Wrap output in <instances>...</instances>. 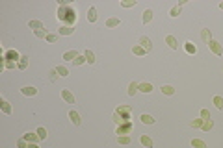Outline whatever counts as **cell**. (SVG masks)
Instances as JSON below:
<instances>
[{"instance_id":"obj_30","label":"cell","mask_w":223,"mask_h":148,"mask_svg":"<svg viewBox=\"0 0 223 148\" xmlns=\"http://www.w3.org/2000/svg\"><path fill=\"white\" fill-rule=\"evenodd\" d=\"M106 26H108V28H115V26H119V19H115V17H114V19H108V20H106Z\"/></svg>"},{"instance_id":"obj_15","label":"cell","mask_w":223,"mask_h":148,"mask_svg":"<svg viewBox=\"0 0 223 148\" xmlns=\"http://www.w3.org/2000/svg\"><path fill=\"white\" fill-rule=\"evenodd\" d=\"M28 26H30V30H33V32H37V30H43L45 26H43V22H39V20H30L28 22Z\"/></svg>"},{"instance_id":"obj_43","label":"cell","mask_w":223,"mask_h":148,"mask_svg":"<svg viewBox=\"0 0 223 148\" xmlns=\"http://www.w3.org/2000/svg\"><path fill=\"white\" fill-rule=\"evenodd\" d=\"M4 67H6V69H13L15 63H13V61H4Z\"/></svg>"},{"instance_id":"obj_9","label":"cell","mask_w":223,"mask_h":148,"mask_svg":"<svg viewBox=\"0 0 223 148\" xmlns=\"http://www.w3.org/2000/svg\"><path fill=\"white\" fill-rule=\"evenodd\" d=\"M20 93H22L24 96H35V95H37V89H35V87H32V85H26V87H22V89H20Z\"/></svg>"},{"instance_id":"obj_42","label":"cell","mask_w":223,"mask_h":148,"mask_svg":"<svg viewBox=\"0 0 223 148\" xmlns=\"http://www.w3.org/2000/svg\"><path fill=\"white\" fill-rule=\"evenodd\" d=\"M17 148H28V143L24 139H20V141H17Z\"/></svg>"},{"instance_id":"obj_40","label":"cell","mask_w":223,"mask_h":148,"mask_svg":"<svg viewBox=\"0 0 223 148\" xmlns=\"http://www.w3.org/2000/svg\"><path fill=\"white\" fill-rule=\"evenodd\" d=\"M201 119H203V121H210V113H208V109H201Z\"/></svg>"},{"instance_id":"obj_16","label":"cell","mask_w":223,"mask_h":148,"mask_svg":"<svg viewBox=\"0 0 223 148\" xmlns=\"http://www.w3.org/2000/svg\"><path fill=\"white\" fill-rule=\"evenodd\" d=\"M166 43H167V44H169V48H173V50H177V48H179V43H177V39H175L173 35H167V37H166Z\"/></svg>"},{"instance_id":"obj_17","label":"cell","mask_w":223,"mask_h":148,"mask_svg":"<svg viewBox=\"0 0 223 148\" xmlns=\"http://www.w3.org/2000/svg\"><path fill=\"white\" fill-rule=\"evenodd\" d=\"M132 54H136V56H145L147 50H145L143 46H140V44H134V46H132Z\"/></svg>"},{"instance_id":"obj_10","label":"cell","mask_w":223,"mask_h":148,"mask_svg":"<svg viewBox=\"0 0 223 148\" xmlns=\"http://www.w3.org/2000/svg\"><path fill=\"white\" fill-rule=\"evenodd\" d=\"M26 143H37L39 141V135L37 133H32V132H28V133H24V137H22Z\"/></svg>"},{"instance_id":"obj_12","label":"cell","mask_w":223,"mask_h":148,"mask_svg":"<svg viewBox=\"0 0 223 148\" xmlns=\"http://www.w3.org/2000/svg\"><path fill=\"white\" fill-rule=\"evenodd\" d=\"M76 57H78V52H76V50H69V52L63 54V59H65V61H74Z\"/></svg>"},{"instance_id":"obj_33","label":"cell","mask_w":223,"mask_h":148,"mask_svg":"<svg viewBox=\"0 0 223 148\" xmlns=\"http://www.w3.org/2000/svg\"><path fill=\"white\" fill-rule=\"evenodd\" d=\"M203 122H205L203 119H194L192 121V128H203Z\"/></svg>"},{"instance_id":"obj_1","label":"cell","mask_w":223,"mask_h":148,"mask_svg":"<svg viewBox=\"0 0 223 148\" xmlns=\"http://www.w3.org/2000/svg\"><path fill=\"white\" fill-rule=\"evenodd\" d=\"M56 17H58L60 22H63V26L73 28V24H74L76 19H78V15H76V7H73V6H69V4H60V6H58V13H56Z\"/></svg>"},{"instance_id":"obj_11","label":"cell","mask_w":223,"mask_h":148,"mask_svg":"<svg viewBox=\"0 0 223 148\" xmlns=\"http://www.w3.org/2000/svg\"><path fill=\"white\" fill-rule=\"evenodd\" d=\"M87 20H89V22H95V20H97V7H95V6H91V7L87 9Z\"/></svg>"},{"instance_id":"obj_38","label":"cell","mask_w":223,"mask_h":148,"mask_svg":"<svg viewBox=\"0 0 223 148\" xmlns=\"http://www.w3.org/2000/svg\"><path fill=\"white\" fill-rule=\"evenodd\" d=\"M121 6H123V7H134V6H136V0H125V2H121Z\"/></svg>"},{"instance_id":"obj_34","label":"cell","mask_w":223,"mask_h":148,"mask_svg":"<svg viewBox=\"0 0 223 148\" xmlns=\"http://www.w3.org/2000/svg\"><path fill=\"white\" fill-rule=\"evenodd\" d=\"M35 133L39 135V139H47V135H48V133H47V130H45L43 126H41V128H37V132H35Z\"/></svg>"},{"instance_id":"obj_36","label":"cell","mask_w":223,"mask_h":148,"mask_svg":"<svg viewBox=\"0 0 223 148\" xmlns=\"http://www.w3.org/2000/svg\"><path fill=\"white\" fill-rule=\"evenodd\" d=\"M214 106H216L218 109H223V98L221 96H214Z\"/></svg>"},{"instance_id":"obj_29","label":"cell","mask_w":223,"mask_h":148,"mask_svg":"<svg viewBox=\"0 0 223 148\" xmlns=\"http://www.w3.org/2000/svg\"><path fill=\"white\" fill-rule=\"evenodd\" d=\"M141 122H143V124H154V119H153L151 115L143 113V115H141Z\"/></svg>"},{"instance_id":"obj_32","label":"cell","mask_w":223,"mask_h":148,"mask_svg":"<svg viewBox=\"0 0 223 148\" xmlns=\"http://www.w3.org/2000/svg\"><path fill=\"white\" fill-rule=\"evenodd\" d=\"M33 33H35V37H39V39H47V35H48L45 28H43V30H37V32H33Z\"/></svg>"},{"instance_id":"obj_8","label":"cell","mask_w":223,"mask_h":148,"mask_svg":"<svg viewBox=\"0 0 223 148\" xmlns=\"http://www.w3.org/2000/svg\"><path fill=\"white\" fill-rule=\"evenodd\" d=\"M69 121H71V122H73L74 126H80V122H82L80 115H78V113H76L74 109H71V111H69Z\"/></svg>"},{"instance_id":"obj_3","label":"cell","mask_w":223,"mask_h":148,"mask_svg":"<svg viewBox=\"0 0 223 148\" xmlns=\"http://www.w3.org/2000/svg\"><path fill=\"white\" fill-rule=\"evenodd\" d=\"M132 130H134V124H132V121H130V122H123V124H119V126L115 128V133H117V137H121V135H128V133H132Z\"/></svg>"},{"instance_id":"obj_21","label":"cell","mask_w":223,"mask_h":148,"mask_svg":"<svg viewBox=\"0 0 223 148\" xmlns=\"http://www.w3.org/2000/svg\"><path fill=\"white\" fill-rule=\"evenodd\" d=\"M84 56H86V61H87L89 65H93V63H95V54H93L91 50H86V54H84Z\"/></svg>"},{"instance_id":"obj_4","label":"cell","mask_w":223,"mask_h":148,"mask_svg":"<svg viewBox=\"0 0 223 148\" xmlns=\"http://www.w3.org/2000/svg\"><path fill=\"white\" fill-rule=\"evenodd\" d=\"M22 56L17 52V50H6L4 52V61H13V63H19V59H20Z\"/></svg>"},{"instance_id":"obj_2","label":"cell","mask_w":223,"mask_h":148,"mask_svg":"<svg viewBox=\"0 0 223 148\" xmlns=\"http://www.w3.org/2000/svg\"><path fill=\"white\" fill-rule=\"evenodd\" d=\"M130 111H132L130 106H119V108L115 109V113H114L115 124L119 126V124H123V122H130Z\"/></svg>"},{"instance_id":"obj_31","label":"cell","mask_w":223,"mask_h":148,"mask_svg":"<svg viewBox=\"0 0 223 148\" xmlns=\"http://www.w3.org/2000/svg\"><path fill=\"white\" fill-rule=\"evenodd\" d=\"M169 15H171V17H179V15H181V6H173L171 11H169Z\"/></svg>"},{"instance_id":"obj_5","label":"cell","mask_w":223,"mask_h":148,"mask_svg":"<svg viewBox=\"0 0 223 148\" xmlns=\"http://www.w3.org/2000/svg\"><path fill=\"white\" fill-rule=\"evenodd\" d=\"M140 46H143L147 52H151V50H153V41H151L147 35H141V37H140Z\"/></svg>"},{"instance_id":"obj_27","label":"cell","mask_w":223,"mask_h":148,"mask_svg":"<svg viewBox=\"0 0 223 148\" xmlns=\"http://www.w3.org/2000/svg\"><path fill=\"white\" fill-rule=\"evenodd\" d=\"M73 33H74V30H73V28H69V26L60 28V35H73Z\"/></svg>"},{"instance_id":"obj_28","label":"cell","mask_w":223,"mask_h":148,"mask_svg":"<svg viewBox=\"0 0 223 148\" xmlns=\"http://www.w3.org/2000/svg\"><path fill=\"white\" fill-rule=\"evenodd\" d=\"M56 72L60 74V76H69V70H67V67H63V65H60V67H56Z\"/></svg>"},{"instance_id":"obj_14","label":"cell","mask_w":223,"mask_h":148,"mask_svg":"<svg viewBox=\"0 0 223 148\" xmlns=\"http://www.w3.org/2000/svg\"><path fill=\"white\" fill-rule=\"evenodd\" d=\"M140 143L145 148H153V139H151L149 135H141V137H140Z\"/></svg>"},{"instance_id":"obj_19","label":"cell","mask_w":223,"mask_h":148,"mask_svg":"<svg viewBox=\"0 0 223 148\" xmlns=\"http://www.w3.org/2000/svg\"><path fill=\"white\" fill-rule=\"evenodd\" d=\"M184 48H186V52H188V54H195V52H197L195 44H194V43H190V41H186V43H184Z\"/></svg>"},{"instance_id":"obj_41","label":"cell","mask_w":223,"mask_h":148,"mask_svg":"<svg viewBox=\"0 0 223 148\" xmlns=\"http://www.w3.org/2000/svg\"><path fill=\"white\" fill-rule=\"evenodd\" d=\"M47 41H48V43H56V41H58V35H56V33H48V35H47Z\"/></svg>"},{"instance_id":"obj_22","label":"cell","mask_w":223,"mask_h":148,"mask_svg":"<svg viewBox=\"0 0 223 148\" xmlns=\"http://www.w3.org/2000/svg\"><path fill=\"white\" fill-rule=\"evenodd\" d=\"M17 67H19L20 70H24V69L28 67V57H26V56H22V57L19 59V63H17Z\"/></svg>"},{"instance_id":"obj_45","label":"cell","mask_w":223,"mask_h":148,"mask_svg":"<svg viewBox=\"0 0 223 148\" xmlns=\"http://www.w3.org/2000/svg\"><path fill=\"white\" fill-rule=\"evenodd\" d=\"M28 148H39V146H37V143H28Z\"/></svg>"},{"instance_id":"obj_6","label":"cell","mask_w":223,"mask_h":148,"mask_svg":"<svg viewBox=\"0 0 223 148\" xmlns=\"http://www.w3.org/2000/svg\"><path fill=\"white\" fill-rule=\"evenodd\" d=\"M208 48H210V50H212V52H214L216 56H221V54H223V48H221V44H220L218 41H214V39H212V41L208 43Z\"/></svg>"},{"instance_id":"obj_39","label":"cell","mask_w":223,"mask_h":148,"mask_svg":"<svg viewBox=\"0 0 223 148\" xmlns=\"http://www.w3.org/2000/svg\"><path fill=\"white\" fill-rule=\"evenodd\" d=\"M212 126H214V122H212V121H205V122H203V130H205V132L212 130Z\"/></svg>"},{"instance_id":"obj_44","label":"cell","mask_w":223,"mask_h":148,"mask_svg":"<svg viewBox=\"0 0 223 148\" xmlns=\"http://www.w3.org/2000/svg\"><path fill=\"white\" fill-rule=\"evenodd\" d=\"M56 74H58V72H56V69H54V70H50V80H52V82L56 80Z\"/></svg>"},{"instance_id":"obj_13","label":"cell","mask_w":223,"mask_h":148,"mask_svg":"<svg viewBox=\"0 0 223 148\" xmlns=\"http://www.w3.org/2000/svg\"><path fill=\"white\" fill-rule=\"evenodd\" d=\"M0 108H2V111H4L6 115L11 113V106H9V102H7L6 98H0Z\"/></svg>"},{"instance_id":"obj_26","label":"cell","mask_w":223,"mask_h":148,"mask_svg":"<svg viewBox=\"0 0 223 148\" xmlns=\"http://www.w3.org/2000/svg\"><path fill=\"white\" fill-rule=\"evenodd\" d=\"M192 146L194 148H207V143L201 139H192Z\"/></svg>"},{"instance_id":"obj_20","label":"cell","mask_w":223,"mask_h":148,"mask_svg":"<svg viewBox=\"0 0 223 148\" xmlns=\"http://www.w3.org/2000/svg\"><path fill=\"white\" fill-rule=\"evenodd\" d=\"M151 20H153V11H151V9H145V11H143V22L149 24Z\"/></svg>"},{"instance_id":"obj_35","label":"cell","mask_w":223,"mask_h":148,"mask_svg":"<svg viewBox=\"0 0 223 148\" xmlns=\"http://www.w3.org/2000/svg\"><path fill=\"white\" fill-rule=\"evenodd\" d=\"M117 141H119V145H130V137L128 135H121V137H117Z\"/></svg>"},{"instance_id":"obj_23","label":"cell","mask_w":223,"mask_h":148,"mask_svg":"<svg viewBox=\"0 0 223 148\" xmlns=\"http://www.w3.org/2000/svg\"><path fill=\"white\" fill-rule=\"evenodd\" d=\"M138 87H140V83H136V82H132V83L128 85V95H130V96H134V95L138 93Z\"/></svg>"},{"instance_id":"obj_37","label":"cell","mask_w":223,"mask_h":148,"mask_svg":"<svg viewBox=\"0 0 223 148\" xmlns=\"http://www.w3.org/2000/svg\"><path fill=\"white\" fill-rule=\"evenodd\" d=\"M73 63H74V65L78 67V65H84V63H87V61H86V56H78V57H76V59H74Z\"/></svg>"},{"instance_id":"obj_46","label":"cell","mask_w":223,"mask_h":148,"mask_svg":"<svg viewBox=\"0 0 223 148\" xmlns=\"http://www.w3.org/2000/svg\"><path fill=\"white\" fill-rule=\"evenodd\" d=\"M220 9H223V2H221V4H220Z\"/></svg>"},{"instance_id":"obj_25","label":"cell","mask_w":223,"mask_h":148,"mask_svg":"<svg viewBox=\"0 0 223 148\" xmlns=\"http://www.w3.org/2000/svg\"><path fill=\"white\" fill-rule=\"evenodd\" d=\"M162 95H167V96H171V95H175V89H173L171 85H162Z\"/></svg>"},{"instance_id":"obj_18","label":"cell","mask_w":223,"mask_h":148,"mask_svg":"<svg viewBox=\"0 0 223 148\" xmlns=\"http://www.w3.org/2000/svg\"><path fill=\"white\" fill-rule=\"evenodd\" d=\"M201 39H203V41L208 44V43L212 41V33H210L208 30H201Z\"/></svg>"},{"instance_id":"obj_7","label":"cell","mask_w":223,"mask_h":148,"mask_svg":"<svg viewBox=\"0 0 223 148\" xmlns=\"http://www.w3.org/2000/svg\"><path fill=\"white\" fill-rule=\"evenodd\" d=\"M61 98H63L67 104H74V95H73L69 89H63V91H61Z\"/></svg>"},{"instance_id":"obj_24","label":"cell","mask_w":223,"mask_h":148,"mask_svg":"<svg viewBox=\"0 0 223 148\" xmlns=\"http://www.w3.org/2000/svg\"><path fill=\"white\" fill-rule=\"evenodd\" d=\"M138 91H141V93H151V91H153V85H151V83H140Z\"/></svg>"}]
</instances>
